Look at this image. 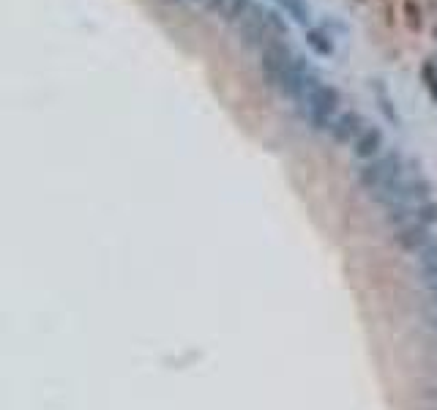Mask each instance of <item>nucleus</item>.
Listing matches in <instances>:
<instances>
[{
  "label": "nucleus",
  "mask_w": 437,
  "mask_h": 410,
  "mask_svg": "<svg viewBox=\"0 0 437 410\" xmlns=\"http://www.w3.org/2000/svg\"><path fill=\"white\" fill-rule=\"evenodd\" d=\"M227 3H230V0H205L203 6H205V11H211V14H221Z\"/></svg>",
  "instance_id": "f8f14e48"
},
{
  "label": "nucleus",
  "mask_w": 437,
  "mask_h": 410,
  "mask_svg": "<svg viewBox=\"0 0 437 410\" xmlns=\"http://www.w3.org/2000/svg\"><path fill=\"white\" fill-rule=\"evenodd\" d=\"M276 6H279V11H284L290 19H295L298 25H309L311 22V8H309V3L306 0H273Z\"/></svg>",
  "instance_id": "39448f33"
},
{
  "label": "nucleus",
  "mask_w": 437,
  "mask_h": 410,
  "mask_svg": "<svg viewBox=\"0 0 437 410\" xmlns=\"http://www.w3.org/2000/svg\"><path fill=\"white\" fill-rule=\"evenodd\" d=\"M336 107H339V91L331 85H320V91L309 99V112H311V121L317 123V129H323L328 123V118L336 112Z\"/></svg>",
  "instance_id": "7ed1b4c3"
},
{
  "label": "nucleus",
  "mask_w": 437,
  "mask_h": 410,
  "mask_svg": "<svg viewBox=\"0 0 437 410\" xmlns=\"http://www.w3.org/2000/svg\"><path fill=\"white\" fill-rule=\"evenodd\" d=\"M421 80H424V85L429 88L432 99H437V63L427 60V63L421 66Z\"/></svg>",
  "instance_id": "9b49d317"
},
{
  "label": "nucleus",
  "mask_w": 437,
  "mask_h": 410,
  "mask_svg": "<svg viewBox=\"0 0 437 410\" xmlns=\"http://www.w3.org/2000/svg\"><path fill=\"white\" fill-rule=\"evenodd\" d=\"M358 129H361V118L358 115H345L339 121V126H336V137L339 139H350L352 135H358Z\"/></svg>",
  "instance_id": "9d476101"
},
{
  "label": "nucleus",
  "mask_w": 437,
  "mask_h": 410,
  "mask_svg": "<svg viewBox=\"0 0 437 410\" xmlns=\"http://www.w3.org/2000/svg\"><path fill=\"white\" fill-rule=\"evenodd\" d=\"M191 3H205V0H191Z\"/></svg>",
  "instance_id": "ddd939ff"
},
{
  "label": "nucleus",
  "mask_w": 437,
  "mask_h": 410,
  "mask_svg": "<svg viewBox=\"0 0 437 410\" xmlns=\"http://www.w3.org/2000/svg\"><path fill=\"white\" fill-rule=\"evenodd\" d=\"M235 28H238V36L243 39V44L249 46V49H262L268 42L276 39L271 33V28H268V8L262 3H255Z\"/></svg>",
  "instance_id": "f03ea898"
},
{
  "label": "nucleus",
  "mask_w": 437,
  "mask_h": 410,
  "mask_svg": "<svg viewBox=\"0 0 437 410\" xmlns=\"http://www.w3.org/2000/svg\"><path fill=\"white\" fill-rule=\"evenodd\" d=\"M377 145H380V132L377 129H369L366 135L358 139V156H369V153H375L377 151Z\"/></svg>",
  "instance_id": "6e6552de"
},
{
  "label": "nucleus",
  "mask_w": 437,
  "mask_h": 410,
  "mask_svg": "<svg viewBox=\"0 0 437 410\" xmlns=\"http://www.w3.org/2000/svg\"><path fill=\"white\" fill-rule=\"evenodd\" d=\"M306 46L314 52V55H320V58H331L334 52H336V46H334V39L323 31V28H306Z\"/></svg>",
  "instance_id": "20e7f679"
},
{
  "label": "nucleus",
  "mask_w": 437,
  "mask_h": 410,
  "mask_svg": "<svg viewBox=\"0 0 437 410\" xmlns=\"http://www.w3.org/2000/svg\"><path fill=\"white\" fill-rule=\"evenodd\" d=\"M293 58H295V52L287 46L284 39L268 42V44L260 49V69H262V74H265V80L279 88V83H282V77L287 74Z\"/></svg>",
  "instance_id": "f257e3e1"
},
{
  "label": "nucleus",
  "mask_w": 437,
  "mask_h": 410,
  "mask_svg": "<svg viewBox=\"0 0 437 410\" xmlns=\"http://www.w3.org/2000/svg\"><path fill=\"white\" fill-rule=\"evenodd\" d=\"M404 17H407V28L410 31H421L424 28V17L415 0H404Z\"/></svg>",
  "instance_id": "1a4fd4ad"
},
{
  "label": "nucleus",
  "mask_w": 437,
  "mask_h": 410,
  "mask_svg": "<svg viewBox=\"0 0 437 410\" xmlns=\"http://www.w3.org/2000/svg\"><path fill=\"white\" fill-rule=\"evenodd\" d=\"M268 28H271V33H273L276 39H287V36H290V25L284 22L282 11H273V8H268Z\"/></svg>",
  "instance_id": "0eeeda50"
},
{
  "label": "nucleus",
  "mask_w": 437,
  "mask_h": 410,
  "mask_svg": "<svg viewBox=\"0 0 437 410\" xmlns=\"http://www.w3.org/2000/svg\"><path fill=\"white\" fill-rule=\"evenodd\" d=\"M255 6V0H230L227 6H224V11H221V19L227 22V25H238L243 17H246V11Z\"/></svg>",
  "instance_id": "423d86ee"
},
{
  "label": "nucleus",
  "mask_w": 437,
  "mask_h": 410,
  "mask_svg": "<svg viewBox=\"0 0 437 410\" xmlns=\"http://www.w3.org/2000/svg\"><path fill=\"white\" fill-rule=\"evenodd\" d=\"M167 3H178V0H167Z\"/></svg>",
  "instance_id": "4468645a"
}]
</instances>
